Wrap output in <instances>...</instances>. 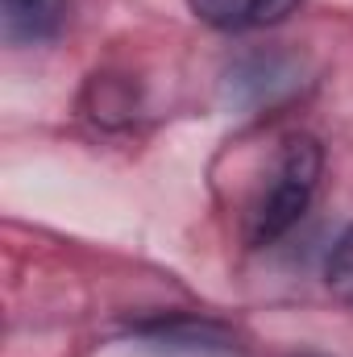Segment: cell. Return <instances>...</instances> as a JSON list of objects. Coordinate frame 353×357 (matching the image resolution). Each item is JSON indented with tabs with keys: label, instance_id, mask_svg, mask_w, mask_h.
<instances>
[{
	"label": "cell",
	"instance_id": "cell-5",
	"mask_svg": "<svg viewBox=\"0 0 353 357\" xmlns=\"http://www.w3.org/2000/svg\"><path fill=\"white\" fill-rule=\"evenodd\" d=\"M71 0H0V25L13 46H42L67 25Z\"/></svg>",
	"mask_w": 353,
	"mask_h": 357
},
{
	"label": "cell",
	"instance_id": "cell-2",
	"mask_svg": "<svg viewBox=\"0 0 353 357\" xmlns=\"http://www.w3.org/2000/svg\"><path fill=\"white\" fill-rule=\"evenodd\" d=\"M295 88H299V59H291L283 50H250V54L233 59V67L225 71V91L241 108L278 104Z\"/></svg>",
	"mask_w": 353,
	"mask_h": 357
},
{
	"label": "cell",
	"instance_id": "cell-7",
	"mask_svg": "<svg viewBox=\"0 0 353 357\" xmlns=\"http://www.w3.org/2000/svg\"><path fill=\"white\" fill-rule=\"evenodd\" d=\"M295 357H324V354H295Z\"/></svg>",
	"mask_w": 353,
	"mask_h": 357
},
{
	"label": "cell",
	"instance_id": "cell-4",
	"mask_svg": "<svg viewBox=\"0 0 353 357\" xmlns=\"http://www.w3.org/2000/svg\"><path fill=\"white\" fill-rule=\"evenodd\" d=\"M303 0H187V8L225 33H246V29H266L287 21Z\"/></svg>",
	"mask_w": 353,
	"mask_h": 357
},
{
	"label": "cell",
	"instance_id": "cell-1",
	"mask_svg": "<svg viewBox=\"0 0 353 357\" xmlns=\"http://www.w3.org/2000/svg\"><path fill=\"white\" fill-rule=\"evenodd\" d=\"M320 167H324V154H320L316 137L295 133L283 142L270 183L258 191V199L246 212V241L250 245H274L283 233H291L303 220V212L320 187Z\"/></svg>",
	"mask_w": 353,
	"mask_h": 357
},
{
	"label": "cell",
	"instance_id": "cell-3",
	"mask_svg": "<svg viewBox=\"0 0 353 357\" xmlns=\"http://www.w3.org/2000/svg\"><path fill=\"white\" fill-rule=\"evenodd\" d=\"M137 341H146L150 349L163 354H187V357H220L233 354V333L216 320H200V316H158V320H142L133 328Z\"/></svg>",
	"mask_w": 353,
	"mask_h": 357
},
{
	"label": "cell",
	"instance_id": "cell-6",
	"mask_svg": "<svg viewBox=\"0 0 353 357\" xmlns=\"http://www.w3.org/2000/svg\"><path fill=\"white\" fill-rule=\"evenodd\" d=\"M324 282H329V291H333L341 303H350L353 307V225L341 233V241H337L333 254H329Z\"/></svg>",
	"mask_w": 353,
	"mask_h": 357
}]
</instances>
